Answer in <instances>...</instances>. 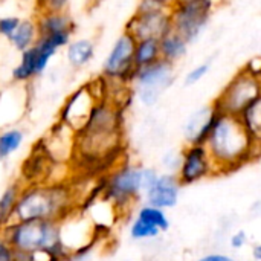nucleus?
Listing matches in <instances>:
<instances>
[{
  "instance_id": "nucleus-1",
  "label": "nucleus",
  "mask_w": 261,
  "mask_h": 261,
  "mask_svg": "<svg viewBox=\"0 0 261 261\" xmlns=\"http://www.w3.org/2000/svg\"><path fill=\"white\" fill-rule=\"evenodd\" d=\"M252 141H255L239 116L219 113L206 139L210 153L226 164L237 162L251 153Z\"/></svg>"
},
{
  "instance_id": "nucleus-2",
  "label": "nucleus",
  "mask_w": 261,
  "mask_h": 261,
  "mask_svg": "<svg viewBox=\"0 0 261 261\" xmlns=\"http://www.w3.org/2000/svg\"><path fill=\"white\" fill-rule=\"evenodd\" d=\"M73 38V32H61L50 35H38L37 41L20 52V61L12 69V80L17 83L31 81L41 73L46 72L50 60L67 46V43Z\"/></svg>"
},
{
  "instance_id": "nucleus-3",
  "label": "nucleus",
  "mask_w": 261,
  "mask_h": 261,
  "mask_svg": "<svg viewBox=\"0 0 261 261\" xmlns=\"http://www.w3.org/2000/svg\"><path fill=\"white\" fill-rule=\"evenodd\" d=\"M257 99H260V69L248 64L232 76L213 106L219 113L240 116Z\"/></svg>"
},
{
  "instance_id": "nucleus-4",
  "label": "nucleus",
  "mask_w": 261,
  "mask_h": 261,
  "mask_svg": "<svg viewBox=\"0 0 261 261\" xmlns=\"http://www.w3.org/2000/svg\"><path fill=\"white\" fill-rule=\"evenodd\" d=\"M58 237V231L50 220H23L11 229L8 243L15 251L34 255L54 251Z\"/></svg>"
},
{
  "instance_id": "nucleus-5",
  "label": "nucleus",
  "mask_w": 261,
  "mask_h": 261,
  "mask_svg": "<svg viewBox=\"0 0 261 261\" xmlns=\"http://www.w3.org/2000/svg\"><path fill=\"white\" fill-rule=\"evenodd\" d=\"M213 8L214 0L174 3L170 8L171 29L179 34L190 46L194 44L208 28L213 15Z\"/></svg>"
},
{
  "instance_id": "nucleus-6",
  "label": "nucleus",
  "mask_w": 261,
  "mask_h": 261,
  "mask_svg": "<svg viewBox=\"0 0 261 261\" xmlns=\"http://www.w3.org/2000/svg\"><path fill=\"white\" fill-rule=\"evenodd\" d=\"M125 31L135 38H162L171 31L170 8L158 0H141Z\"/></svg>"
},
{
  "instance_id": "nucleus-7",
  "label": "nucleus",
  "mask_w": 261,
  "mask_h": 261,
  "mask_svg": "<svg viewBox=\"0 0 261 261\" xmlns=\"http://www.w3.org/2000/svg\"><path fill=\"white\" fill-rule=\"evenodd\" d=\"M174 81V64L159 60L150 66L138 67L132 83L135 84L138 99L147 106H154Z\"/></svg>"
},
{
  "instance_id": "nucleus-8",
  "label": "nucleus",
  "mask_w": 261,
  "mask_h": 261,
  "mask_svg": "<svg viewBox=\"0 0 261 261\" xmlns=\"http://www.w3.org/2000/svg\"><path fill=\"white\" fill-rule=\"evenodd\" d=\"M135 43L136 40L124 31L112 44L104 63H102V75L107 80L119 81V83H130L135 75Z\"/></svg>"
},
{
  "instance_id": "nucleus-9",
  "label": "nucleus",
  "mask_w": 261,
  "mask_h": 261,
  "mask_svg": "<svg viewBox=\"0 0 261 261\" xmlns=\"http://www.w3.org/2000/svg\"><path fill=\"white\" fill-rule=\"evenodd\" d=\"M61 199L54 190H32L20 197L15 203L14 213L23 220H50L58 211Z\"/></svg>"
},
{
  "instance_id": "nucleus-10",
  "label": "nucleus",
  "mask_w": 261,
  "mask_h": 261,
  "mask_svg": "<svg viewBox=\"0 0 261 261\" xmlns=\"http://www.w3.org/2000/svg\"><path fill=\"white\" fill-rule=\"evenodd\" d=\"M158 176L153 170L125 168L113 177L110 193L116 200H125L142 190L148 191Z\"/></svg>"
},
{
  "instance_id": "nucleus-11",
  "label": "nucleus",
  "mask_w": 261,
  "mask_h": 261,
  "mask_svg": "<svg viewBox=\"0 0 261 261\" xmlns=\"http://www.w3.org/2000/svg\"><path fill=\"white\" fill-rule=\"evenodd\" d=\"M210 171V156L203 144H194L184 158L179 184L187 185L205 177Z\"/></svg>"
},
{
  "instance_id": "nucleus-12",
  "label": "nucleus",
  "mask_w": 261,
  "mask_h": 261,
  "mask_svg": "<svg viewBox=\"0 0 261 261\" xmlns=\"http://www.w3.org/2000/svg\"><path fill=\"white\" fill-rule=\"evenodd\" d=\"M147 197L150 206L159 210L176 206L179 197V180L170 174L158 177L147 191Z\"/></svg>"
},
{
  "instance_id": "nucleus-13",
  "label": "nucleus",
  "mask_w": 261,
  "mask_h": 261,
  "mask_svg": "<svg viewBox=\"0 0 261 261\" xmlns=\"http://www.w3.org/2000/svg\"><path fill=\"white\" fill-rule=\"evenodd\" d=\"M219 112L214 109V106L211 107H203L202 110L196 112L187 122L185 125V136L187 141L194 144H205L210 132L214 125V121L217 118Z\"/></svg>"
},
{
  "instance_id": "nucleus-14",
  "label": "nucleus",
  "mask_w": 261,
  "mask_h": 261,
  "mask_svg": "<svg viewBox=\"0 0 261 261\" xmlns=\"http://www.w3.org/2000/svg\"><path fill=\"white\" fill-rule=\"evenodd\" d=\"M96 54V44L90 38H72L66 46V60L73 69L90 64Z\"/></svg>"
},
{
  "instance_id": "nucleus-15",
  "label": "nucleus",
  "mask_w": 261,
  "mask_h": 261,
  "mask_svg": "<svg viewBox=\"0 0 261 261\" xmlns=\"http://www.w3.org/2000/svg\"><path fill=\"white\" fill-rule=\"evenodd\" d=\"M38 35L75 32V23L69 12H40L35 18Z\"/></svg>"
},
{
  "instance_id": "nucleus-16",
  "label": "nucleus",
  "mask_w": 261,
  "mask_h": 261,
  "mask_svg": "<svg viewBox=\"0 0 261 261\" xmlns=\"http://www.w3.org/2000/svg\"><path fill=\"white\" fill-rule=\"evenodd\" d=\"M190 44L173 29L165 34L162 38H159V50H161V60H165L171 64H176L177 61L184 60L188 54Z\"/></svg>"
},
{
  "instance_id": "nucleus-17",
  "label": "nucleus",
  "mask_w": 261,
  "mask_h": 261,
  "mask_svg": "<svg viewBox=\"0 0 261 261\" xmlns=\"http://www.w3.org/2000/svg\"><path fill=\"white\" fill-rule=\"evenodd\" d=\"M37 38H38V28L35 18H21L12 35L8 38V41L15 50L23 52L28 47H31L37 41Z\"/></svg>"
},
{
  "instance_id": "nucleus-18",
  "label": "nucleus",
  "mask_w": 261,
  "mask_h": 261,
  "mask_svg": "<svg viewBox=\"0 0 261 261\" xmlns=\"http://www.w3.org/2000/svg\"><path fill=\"white\" fill-rule=\"evenodd\" d=\"M135 67H145L161 60L159 40L158 38H141L135 43L133 52Z\"/></svg>"
},
{
  "instance_id": "nucleus-19",
  "label": "nucleus",
  "mask_w": 261,
  "mask_h": 261,
  "mask_svg": "<svg viewBox=\"0 0 261 261\" xmlns=\"http://www.w3.org/2000/svg\"><path fill=\"white\" fill-rule=\"evenodd\" d=\"M260 99H257L255 102H252L249 107H246L242 115L239 116L243 122V125L246 127V130L249 132V135L258 141L260 138V128H261V116H260Z\"/></svg>"
},
{
  "instance_id": "nucleus-20",
  "label": "nucleus",
  "mask_w": 261,
  "mask_h": 261,
  "mask_svg": "<svg viewBox=\"0 0 261 261\" xmlns=\"http://www.w3.org/2000/svg\"><path fill=\"white\" fill-rule=\"evenodd\" d=\"M23 142V133L18 128H9L0 133V159H6Z\"/></svg>"
},
{
  "instance_id": "nucleus-21",
  "label": "nucleus",
  "mask_w": 261,
  "mask_h": 261,
  "mask_svg": "<svg viewBox=\"0 0 261 261\" xmlns=\"http://www.w3.org/2000/svg\"><path fill=\"white\" fill-rule=\"evenodd\" d=\"M138 219L147 225H151L154 228H158L159 231H167L170 228V222L165 216V213L159 208H154V206H144L141 211H139V216Z\"/></svg>"
},
{
  "instance_id": "nucleus-22",
  "label": "nucleus",
  "mask_w": 261,
  "mask_h": 261,
  "mask_svg": "<svg viewBox=\"0 0 261 261\" xmlns=\"http://www.w3.org/2000/svg\"><path fill=\"white\" fill-rule=\"evenodd\" d=\"M17 190L15 187H9L0 197V225H3L8 217L14 213L15 203H17Z\"/></svg>"
},
{
  "instance_id": "nucleus-23",
  "label": "nucleus",
  "mask_w": 261,
  "mask_h": 261,
  "mask_svg": "<svg viewBox=\"0 0 261 261\" xmlns=\"http://www.w3.org/2000/svg\"><path fill=\"white\" fill-rule=\"evenodd\" d=\"M210 69H211V61H203V63L196 64L194 67H191L187 72V75L184 78V84L185 86H194V84L200 83L210 73Z\"/></svg>"
},
{
  "instance_id": "nucleus-24",
  "label": "nucleus",
  "mask_w": 261,
  "mask_h": 261,
  "mask_svg": "<svg viewBox=\"0 0 261 261\" xmlns=\"http://www.w3.org/2000/svg\"><path fill=\"white\" fill-rule=\"evenodd\" d=\"M161 231L151 225H147L144 222H141L139 219L135 220V223L132 225V237L136 240H142V239H153L159 234Z\"/></svg>"
},
{
  "instance_id": "nucleus-25",
  "label": "nucleus",
  "mask_w": 261,
  "mask_h": 261,
  "mask_svg": "<svg viewBox=\"0 0 261 261\" xmlns=\"http://www.w3.org/2000/svg\"><path fill=\"white\" fill-rule=\"evenodd\" d=\"M72 0H38L40 12H67Z\"/></svg>"
},
{
  "instance_id": "nucleus-26",
  "label": "nucleus",
  "mask_w": 261,
  "mask_h": 261,
  "mask_svg": "<svg viewBox=\"0 0 261 261\" xmlns=\"http://www.w3.org/2000/svg\"><path fill=\"white\" fill-rule=\"evenodd\" d=\"M20 17L17 15H3L0 17V37L3 38H9L12 35V32L15 31V28L20 23Z\"/></svg>"
},
{
  "instance_id": "nucleus-27",
  "label": "nucleus",
  "mask_w": 261,
  "mask_h": 261,
  "mask_svg": "<svg viewBox=\"0 0 261 261\" xmlns=\"http://www.w3.org/2000/svg\"><path fill=\"white\" fill-rule=\"evenodd\" d=\"M0 261H15V249L5 242H0Z\"/></svg>"
},
{
  "instance_id": "nucleus-28",
  "label": "nucleus",
  "mask_w": 261,
  "mask_h": 261,
  "mask_svg": "<svg viewBox=\"0 0 261 261\" xmlns=\"http://www.w3.org/2000/svg\"><path fill=\"white\" fill-rule=\"evenodd\" d=\"M246 234H245V231H239V232H236L232 237H231V246L232 248H236V249H239V248H243L245 245H246Z\"/></svg>"
},
{
  "instance_id": "nucleus-29",
  "label": "nucleus",
  "mask_w": 261,
  "mask_h": 261,
  "mask_svg": "<svg viewBox=\"0 0 261 261\" xmlns=\"http://www.w3.org/2000/svg\"><path fill=\"white\" fill-rule=\"evenodd\" d=\"M199 261H234L231 257L228 255H222V254H211V255H206L203 257L202 260Z\"/></svg>"
},
{
  "instance_id": "nucleus-30",
  "label": "nucleus",
  "mask_w": 261,
  "mask_h": 261,
  "mask_svg": "<svg viewBox=\"0 0 261 261\" xmlns=\"http://www.w3.org/2000/svg\"><path fill=\"white\" fill-rule=\"evenodd\" d=\"M254 258H255V261L261 260V248L260 246H255V248H254Z\"/></svg>"
},
{
  "instance_id": "nucleus-31",
  "label": "nucleus",
  "mask_w": 261,
  "mask_h": 261,
  "mask_svg": "<svg viewBox=\"0 0 261 261\" xmlns=\"http://www.w3.org/2000/svg\"><path fill=\"white\" fill-rule=\"evenodd\" d=\"M158 2H161L162 5H165V6H168V8H171V6L176 3V0H158Z\"/></svg>"
},
{
  "instance_id": "nucleus-32",
  "label": "nucleus",
  "mask_w": 261,
  "mask_h": 261,
  "mask_svg": "<svg viewBox=\"0 0 261 261\" xmlns=\"http://www.w3.org/2000/svg\"><path fill=\"white\" fill-rule=\"evenodd\" d=\"M188 2H196V0H176V3H188Z\"/></svg>"
}]
</instances>
